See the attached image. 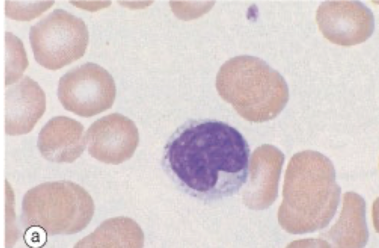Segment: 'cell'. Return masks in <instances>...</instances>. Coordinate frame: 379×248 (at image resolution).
<instances>
[{
    "mask_svg": "<svg viewBox=\"0 0 379 248\" xmlns=\"http://www.w3.org/2000/svg\"><path fill=\"white\" fill-rule=\"evenodd\" d=\"M250 149L242 134L219 120H190L167 142L163 163L184 193L205 202L230 197L246 183Z\"/></svg>",
    "mask_w": 379,
    "mask_h": 248,
    "instance_id": "6da1fadb",
    "label": "cell"
},
{
    "mask_svg": "<svg viewBox=\"0 0 379 248\" xmlns=\"http://www.w3.org/2000/svg\"><path fill=\"white\" fill-rule=\"evenodd\" d=\"M283 192L280 222L288 232L301 234L329 224L340 201L341 188L331 160L317 151L305 150L291 157Z\"/></svg>",
    "mask_w": 379,
    "mask_h": 248,
    "instance_id": "7a4b0ae2",
    "label": "cell"
},
{
    "mask_svg": "<svg viewBox=\"0 0 379 248\" xmlns=\"http://www.w3.org/2000/svg\"><path fill=\"white\" fill-rule=\"evenodd\" d=\"M216 88L240 116L256 122L275 118L289 98L283 76L262 59L248 55L235 56L223 64Z\"/></svg>",
    "mask_w": 379,
    "mask_h": 248,
    "instance_id": "3957f363",
    "label": "cell"
},
{
    "mask_svg": "<svg viewBox=\"0 0 379 248\" xmlns=\"http://www.w3.org/2000/svg\"><path fill=\"white\" fill-rule=\"evenodd\" d=\"M94 204L88 193L68 181L46 182L28 190L22 202V220L27 227H38L47 234H71L91 221Z\"/></svg>",
    "mask_w": 379,
    "mask_h": 248,
    "instance_id": "277c9868",
    "label": "cell"
},
{
    "mask_svg": "<svg viewBox=\"0 0 379 248\" xmlns=\"http://www.w3.org/2000/svg\"><path fill=\"white\" fill-rule=\"evenodd\" d=\"M29 36L36 61L51 70L80 59L89 42L84 21L62 9L53 10L31 26Z\"/></svg>",
    "mask_w": 379,
    "mask_h": 248,
    "instance_id": "5b68a950",
    "label": "cell"
},
{
    "mask_svg": "<svg viewBox=\"0 0 379 248\" xmlns=\"http://www.w3.org/2000/svg\"><path fill=\"white\" fill-rule=\"evenodd\" d=\"M116 94L110 73L100 65L87 62L59 79L58 98L67 110L88 118L111 108Z\"/></svg>",
    "mask_w": 379,
    "mask_h": 248,
    "instance_id": "8992f818",
    "label": "cell"
},
{
    "mask_svg": "<svg viewBox=\"0 0 379 248\" xmlns=\"http://www.w3.org/2000/svg\"><path fill=\"white\" fill-rule=\"evenodd\" d=\"M316 21L325 38L345 47L365 42L375 26L373 13L359 0L324 1L316 10Z\"/></svg>",
    "mask_w": 379,
    "mask_h": 248,
    "instance_id": "52a82bcc",
    "label": "cell"
},
{
    "mask_svg": "<svg viewBox=\"0 0 379 248\" xmlns=\"http://www.w3.org/2000/svg\"><path fill=\"white\" fill-rule=\"evenodd\" d=\"M86 142L92 157L106 164L118 165L132 156L139 135L132 120L116 113L94 122L87 130Z\"/></svg>",
    "mask_w": 379,
    "mask_h": 248,
    "instance_id": "ba28073f",
    "label": "cell"
},
{
    "mask_svg": "<svg viewBox=\"0 0 379 248\" xmlns=\"http://www.w3.org/2000/svg\"><path fill=\"white\" fill-rule=\"evenodd\" d=\"M6 90L5 125L11 136L30 132L46 111V95L33 79L25 75Z\"/></svg>",
    "mask_w": 379,
    "mask_h": 248,
    "instance_id": "9c48e42d",
    "label": "cell"
},
{
    "mask_svg": "<svg viewBox=\"0 0 379 248\" xmlns=\"http://www.w3.org/2000/svg\"><path fill=\"white\" fill-rule=\"evenodd\" d=\"M86 144L82 124L63 116L50 119L41 129L37 141L42 156L58 163L73 162L82 154Z\"/></svg>",
    "mask_w": 379,
    "mask_h": 248,
    "instance_id": "30bf717a",
    "label": "cell"
},
{
    "mask_svg": "<svg viewBox=\"0 0 379 248\" xmlns=\"http://www.w3.org/2000/svg\"><path fill=\"white\" fill-rule=\"evenodd\" d=\"M327 234L335 247L362 248L366 245L369 232L366 203L360 195L353 192L343 195L340 217Z\"/></svg>",
    "mask_w": 379,
    "mask_h": 248,
    "instance_id": "8fae6325",
    "label": "cell"
},
{
    "mask_svg": "<svg viewBox=\"0 0 379 248\" xmlns=\"http://www.w3.org/2000/svg\"><path fill=\"white\" fill-rule=\"evenodd\" d=\"M143 241V233L135 222L128 218L118 217L104 221L74 247L141 248Z\"/></svg>",
    "mask_w": 379,
    "mask_h": 248,
    "instance_id": "7c38bea8",
    "label": "cell"
},
{
    "mask_svg": "<svg viewBox=\"0 0 379 248\" xmlns=\"http://www.w3.org/2000/svg\"><path fill=\"white\" fill-rule=\"evenodd\" d=\"M5 86L22 78L28 61L21 40L10 32H5Z\"/></svg>",
    "mask_w": 379,
    "mask_h": 248,
    "instance_id": "4fadbf2b",
    "label": "cell"
},
{
    "mask_svg": "<svg viewBox=\"0 0 379 248\" xmlns=\"http://www.w3.org/2000/svg\"><path fill=\"white\" fill-rule=\"evenodd\" d=\"M54 0H5V13L8 18L28 22L40 16L54 4Z\"/></svg>",
    "mask_w": 379,
    "mask_h": 248,
    "instance_id": "5bb4252c",
    "label": "cell"
},
{
    "mask_svg": "<svg viewBox=\"0 0 379 248\" xmlns=\"http://www.w3.org/2000/svg\"><path fill=\"white\" fill-rule=\"evenodd\" d=\"M46 233L41 228L36 226L27 227L24 238L28 245L37 247L45 242Z\"/></svg>",
    "mask_w": 379,
    "mask_h": 248,
    "instance_id": "9a60e30c",
    "label": "cell"
}]
</instances>
